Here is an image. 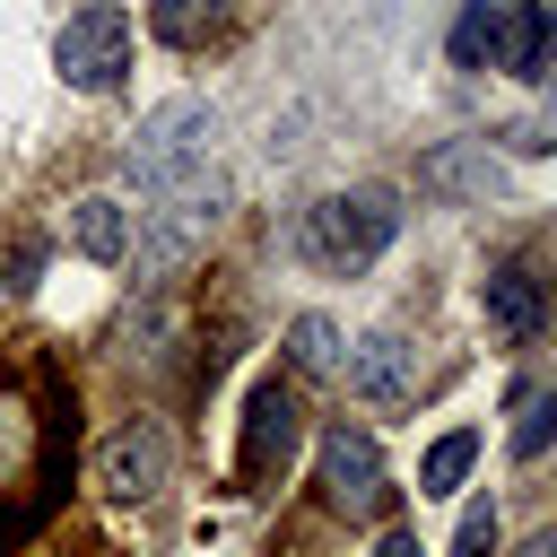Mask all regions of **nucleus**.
Here are the masks:
<instances>
[{
	"label": "nucleus",
	"mask_w": 557,
	"mask_h": 557,
	"mask_svg": "<svg viewBox=\"0 0 557 557\" xmlns=\"http://www.w3.org/2000/svg\"><path fill=\"white\" fill-rule=\"evenodd\" d=\"M392 235H400V200H392L383 183H357V191L313 200V252H322L331 270H366Z\"/></svg>",
	"instance_id": "7ed1b4c3"
},
{
	"label": "nucleus",
	"mask_w": 557,
	"mask_h": 557,
	"mask_svg": "<svg viewBox=\"0 0 557 557\" xmlns=\"http://www.w3.org/2000/svg\"><path fill=\"white\" fill-rule=\"evenodd\" d=\"M348 392L374 400V409L409 400V392H418V348H409L400 331H366V339L348 348Z\"/></svg>",
	"instance_id": "9d476101"
},
{
	"label": "nucleus",
	"mask_w": 557,
	"mask_h": 557,
	"mask_svg": "<svg viewBox=\"0 0 557 557\" xmlns=\"http://www.w3.org/2000/svg\"><path fill=\"white\" fill-rule=\"evenodd\" d=\"M418 183H426L435 200H487V191L505 183V165L487 157V139H444V148L418 157Z\"/></svg>",
	"instance_id": "9b49d317"
},
{
	"label": "nucleus",
	"mask_w": 557,
	"mask_h": 557,
	"mask_svg": "<svg viewBox=\"0 0 557 557\" xmlns=\"http://www.w3.org/2000/svg\"><path fill=\"white\" fill-rule=\"evenodd\" d=\"M374 557H426V548H418V531H383V548H374Z\"/></svg>",
	"instance_id": "a211bd4d"
},
{
	"label": "nucleus",
	"mask_w": 557,
	"mask_h": 557,
	"mask_svg": "<svg viewBox=\"0 0 557 557\" xmlns=\"http://www.w3.org/2000/svg\"><path fill=\"white\" fill-rule=\"evenodd\" d=\"M322 496L339 505V513H383V444L366 435V426H331L322 435Z\"/></svg>",
	"instance_id": "0eeeda50"
},
{
	"label": "nucleus",
	"mask_w": 557,
	"mask_h": 557,
	"mask_svg": "<svg viewBox=\"0 0 557 557\" xmlns=\"http://www.w3.org/2000/svg\"><path fill=\"white\" fill-rule=\"evenodd\" d=\"M470 461H479V435H470V426L435 435V444H426V461H418V496H453V487L470 479Z\"/></svg>",
	"instance_id": "4468645a"
},
{
	"label": "nucleus",
	"mask_w": 557,
	"mask_h": 557,
	"mask_svg": "<svg viewBox=\"0 0 557 557\" xmlns=\"http://www.w3.org/2000/svg\"><path fill=\"white\" fill-rule=\"evenodd\" d=\"M522 557H557V531H540V540H522Z\"/></svg>",
	"instance_id": "6ab92c4d"
},
{
	"label": "nucleus",
	"mask_w": 557,
	"mask_h": 557,
	"mask_svg": "<svg viewBox=\"0 0 557 557\" xmlns=\"http://www.w3.org/2000/svg\"><path fill=\"white\" fill-rule=\"evenodd\" d=\"M52 70H61L78 96H104V87H122V70H131V17H122L113 0H87V9H70L61 44H52Z\"/></svg>",
	"instance_id": "20e7f679"
},
{
	"label": "nucleus",
	"mask_w": 557,
	"mask_h": 557,
	"mask_svg": "<svg viewBox=\"0 0 557 557\" xmlns=\"http://www.w3.org/2000/svg\"><path fill=\"white\" fill-rule=\"evenodd\" d=\"M453 61L461 70H513V78H548V52H557V17L548 0H470L453 17Z\"/></svg>",
	"instance_id": "f257e3e1"
},
{
	"label": "nucleus",
	"mask_w": 557,
	"mask_h": 557,
	"mask_svg": "<svg viewBox=\"0 0 557 557\" xmlns=\"http://www.w3.org/2000/svg\"><path fill=\"white\" fill-rule=\"evenodd\" d=\"M287 453H296V392L270 374V383H252V400H244V444H235V479L244 487H270L278 470H287Z\"/></svg>",
	"instance_id": "423d86ee"
},
{
	"label": "nucleus",
	"mask_w": 557,
	"mask_h": 557,
	"mask_svg": "<svg viewBox=\"0 0 557 557\" xmlns=\"http://www.w3.org/2000/svg\"><path fill=\"white\" fill-rule=\"evenodd\" d=\"M44 453H52V418L35 392L0 383V496H26L44 479Z\"/></svg>",
	"instance_id": "6e6552de"
},
{
	"label": "nucleus",
	"mask_w": 557,
	"mask_h": 557,
	"mask_svg": "<svg viewBox=\"0 0 557 557\" xmlns=\"http://www.w3.org/2000/svg\"><path fill=\"white\" fill-rule=\"evenodd\" d=\"M70 244H78L87 261H122V252H131V209H122L113 191L70 200Z\"/></svg>",
	"instance_id": "f8f14e48"
},
{
	"label": "nucleus",
	"mask_w": 557,
	"mask_h": 557,
	"mask_svg": "<svg viewBox=\"0 0 557 557\" xmlns=\"http://www.w3.org/2000/svg\"><path fill=\"white\" fill-rule=\"evenodd\" d=\"M287 366L331 374V366H339V322H331V313H296V322H287Z\"/></svg>",
	"instance_id": "dca6fc26"
},
{
	"label": "nucleus",
	"mask_w": 557,
	"mask_h": 557,
	"mask_svg": "<svg viewBox=\"0 0 557 557\" xmlns=\"http://www.w3.org/2000/svg\"><path fill=\"white\" fill-rule=\"evenodd\" d=\"M218 26H226V0H148V35H157V44H174V52L209 44Z\"/></svg>",
	"instance_id": "ddd939ff"
},
{
	"label": "nucleus",
	"mask_w": 557,
	"mask_h": 557,
	"mask_svg": "<svg viewBox=\"0 0 557 557\" xmlns=\"http://www.w3.org/2000/svg\"><path fill=\"white\" fill-rule=\"evenodd\" d=\"M453 557H496V505H470V513H461Z\"/></svg>",
	"instance_id": "f3484780"
},
{
	"label": "nucleus",
	"mask_w": 557,
	"mask_h": 557,
	"mask_svg": "<svg viewBox=\"0 0 557 557\" xmlns=\"http://www.w3.org/2000/svg\"><path fill=\"white\" fill-rule=\"evenodd\" d=\"M479 305H487V322H496L505 339H540L548 313H557V287H548L531 261H496V270L479 278Z\"/></svg>",
	"instance_id": "1a4fd4ad"
},
{
	"label": "nucleus",
	"mask_w": 557,
	"mask_h": 557,
	"mask_svg": "<svg viewBox=\"0 0 557 557\" xmlns=\"http://www.w3.org/2000/svg\"><path fill=\"white\" fill-rule=\"evenodd\" d=\"M548 435H557V392L548 383H522L513 392V461H540Z\"/></svg>",
	"instance_id": "2eb2a0df"
},
{
	"label": "nucleus",
	"mask_w": 557,
	"mask_h": 557,
	"mask_svg": "<svg viewBox=\"0 0 557 557\" xmlns=\"http://www.w3.org/2000/svg\"><path fill=\"white\" fill-rule=\"evenodd\" d=\"M209 139H218V113L200 104V96H165L139 131H131V183L139 191H165V183H183L191 165H209Z\"/></svg>",
	"instance_id": "f03ea898"
},
{
	"label": "nucleus",
	"mask_w": 557,
	"mask_h": 557,
	"mask_svg": "<svg viewBox=\"0 0 557 557\" xmlns=\"http://www.w3.org/2000/svg\"><path fill=\"white\" fill-rule=\"evenodd\" d=\"M165 479H174V435H165L157 418H131V426L104 435V453H96V487H104V496L148 505Z\"/></svg>",
	"instance_id": "39448f33"
}]
</instances>
